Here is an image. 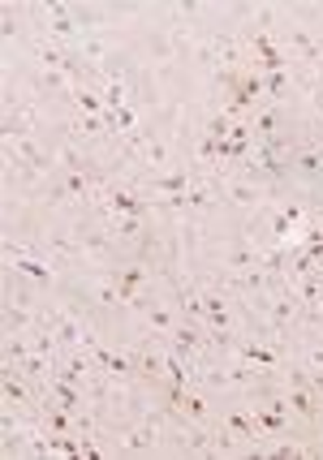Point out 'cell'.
<instances>
[{
    "instance_id": "cell-1",
    "label": "cell",
    "mask_w": 323,
    "mask_h": 460,
    "mask_svg": "<svg viewBox=\"0 0 323 460\" xmlns=\"http://www.w3.org/2000/svg\"><path fill=\"white\" fill-rule=\"evenodd\" d=\"M40 305L35 297H26V293H9L4 297V332H35L40 327Z\"/></svg>"
}]
</instances>
